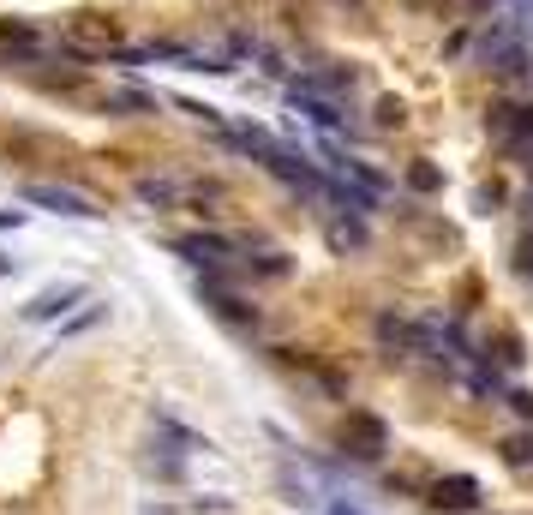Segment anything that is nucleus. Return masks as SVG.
Instances as JSON below:
<instances>
[{
    "mask_svg": "<svg viewBox=\"0 0 533 515\" xmlns=\"http://www.w3.org/2000/svg\"><path fill=\"white\" fill-rule=\"evenodd\" d=\"M324 246H330L336 258H360V252H372V228H366V216H354V210L324 216Z\"/></svg>",
    "mask_w": 533,
    "mask_h": 515,
    "instance_id": "10",
    "label": "nucleus"
},
{
    "mask_svg": "<svg viewBox=\"0 0 533 515\" xmlns=\"http://www.w3.org/2000/svg\"><path fill=\"white\" fill-rule=\"evenodd\" d=\"M504 138H528L533 144V102H516V108H510V132H504Z\"/></svg>",
    "mask_w": 533,
    "mask_h": 515,
    "instance_id": "31",
    "label": "nucleus"
},
{
    "mask_svg": "<svg viewBox=\"0 0 533 515\" xmlns=\"http://www.w3.org/2000/svg\"><path fill=\"white\" fill-rule=\"evenodd\" d=\"M222 204H228V180H216V174H192V180H180V210L222 216Z\"/></svg>",
    "mask_w": 533,
    "mask_h": 515,
    "instance_id": "14",
    "label": "nucleus"
},
{
    "mask_svg": "<svg viewBox=\"0 0 533 515\" xmlns=\"http://www.w3.org/2000/svg\"><path fill=\"white\" fill-rule=\"evenodd\" d=\"M96 108H102V114H156V108H162V96H156V90H138V84H126V90H108V96H96Z\"/></svg>",
    "mask_w": 533,
    "mask_h": 515,
    "instance_id": "16",
    "label": "nucleus"
},
{
    "mask_svg": "<svg viewBox=\"0 0 533 515\" xmlns=\"http://www.w3.org/2000/svg\"><path fill=\"white\" fill-rule=\"evenodd\" d=\"M120 48V24L108 12H66L60 18V54L66 60H108Z\"/></svg>",
    "mask_w": 533,
    "mask_h": 515,
    "instance_id": "4",
    "label": "nucleus"
},
{
    "mask_svg": "<svg viewBox=\"0 0 533 515\" xmlns=\"http://www.w3.org/2000/svg\"><path fill=\"white\" fill-rule=\"evenodd\" d=\"M324 515H366V510H354V504H330Z\"/></svg>",
    "mask_w": 533,
    "mask_h": 515,
    "instance_id": "37",
    "label": "nucleus"
},
{
    "mask_svg": "<svg viewBox=\"0 0 533 515\" xmlns=\"http://www.w3.org/2000/svg\"><path fill=\"white\" fill-rule=\"evenodd\" d=\"M504 12H510V24H516V36H522V42H533V0H510Z\"/></svg>",
    "mask_w": 533,
    "mask_h": 515,
    "instance_id": "30",
    "label": "nucleus"
},
{
    "mask_svg": "<svg viewBox=\"0 0 533 515\" xmlns=\"http://www.w3.org/2000/svg\"><path fill=\"white\" fill-rule=\"evenodd\" d=\"M372 342L384 354H408V360H444V342H438V318H402L396 306H384L372 318Z\"/></svg>",
    "mask_w": 533,
    "mask_h": 515,
    "instance_id": "1",
    "label": "nucleus"
},
{
    "mask_svg": "<svg viewBox=\"0 0 533 515\" xmlns=\"http://www.w3.org/2000/svg\"><path fill=\"white\" fill-rule=\"evenodd\" d=\"M288 108H294V114H306V120H312V126H324V132L348 126V108H342L336 96H318V90H306V84H288Z\"/></svg>",
    "mask_w": 533,
    "mask_h": 515,
    "instance_id": "12",
    "label": "nucleus"
},
{
    "mask_svg": "<svg viewBox=\"0 0 533 515\" xmlns=\"http://www.w3.org/2000/svg\"><path fill=\"white\" fill-rule=\"evenodd\" d=\"M468 48H474V30H468V24H462V30H456V36H450V42H444V60H456V54H468Z\"/></svg>",
    "mask_w": 533,
    "mask_h": 515,
    "instance_id": "33",
    "label": "nucleus"
},
{
    "mask_svg": "<svg viewBox=\"0 0 533 515\" xmlns=\"http://www.w3.org/2000/svg\"><path fill=\"white\" fill-rule=\"evenodd\" d=\"M168 252L174 258H186L192 270H222V276H234V234H216V228H198V234H174L168 240Z\"/></svg>",
    "mask_w": 533,
    "mask_h": 515,
    "instance_id": "5",
    "label": "nucleus"
},
{
    "mask_svg": "<svg viewBox=\"0 0 533 515\" xmlns=\"http://www.w3.org/2000/svg\"><path fill=\"white\" fill-rule=\"evenodd\" d=\"M528 228H533V192H528Z\"/></svg>",
    "mask_w": 533,
    "mask_h": 515,
    "instance_id": "40",
    "label": "nucleus"
},
{
    "mask_svg": "<svg viewBox=\"0 0 533 515\" xmlns=\"http://www.w3.org/2000/svg\"><path fill=\"white\" fill-rule=\"evenodd\" d=\"M498 402H504V408H516V414H522V426H533V390H528V384H510Z\"/></svg>",
    "mask_w": 533,
    "mask_h": 515,
    "instance_id": "29",
    "label": "nucleus"
},
{
    "mask_svg": "<svg viewBox=\"0 0 533 515\" xmlns=\"http://www.w3.org/2000/svg\"><path fill=\"white\" fill-rule=\"evenodd\" d=\"M198 306L222 324V330H234V336H258L264 330V312L234 288V276H222V270H198Z\"/></svg>",
    "mask_w": 533,
    "mask_h": 515,
    "instance_id": "2",
    "label": "nucleus"
},
{
    "mask_svg": "<svg viewBox=\"0 0 533 515\" xmlns=\"http://www.w3.org/2000/svg\"><path fill=\"white\" fill-rule=\"evenodd\" d=\"M408 6H444V0H408Z\"/></svg>",
    "mask_w": 533,
    "mask_h": 515,
    "instance_id": "39",
    "label": "nucleus"
},
{
    "mask_svg": "<svg viewBox=\"0 0 533 515\" xmlns=\"http://www.w3.org/2000/svg\"><path fill=\"white\" fill-rule=\"evenodd\" d=\"M504 204H510V192H504V180H486V186L474 192V210H480V216H498Z\"/></svg>",
    "mask_w": 533,
    "mask_h": 515,
    "instance_id": "27",
    "label": "nucleus"
},
{
    "mask_svg": "<svg viewBox=\"0 0 533 515\" xmlns=\"http://www.w3.org/2000/svg\"><path fill=\"white\" fill-rule=\"evenodd\" d=\"M480 72H486L498 90H528L533 84V42H504L498 54L480 60Z\"/></svg>",
    "mask_w": 533,
    "mask_h": 515,
    "instance_id": "9",
    "label": "nucleus"
},
{
    "mask_svg": "<svg viewBox=\"0 0 533 515\" xmlns=\"http://www.w3.org/2000/svg\"><path fill=\"white\" fill-rule=\"evenodd\" d=\"M390 444H396V432H390V420L384 414H372V408H348L342 414V426H336V456L342 462H384L390 456Z\"/></svg>",
    "mask_w": 533,
    "mask_h": 515,
    "instance_id": "3",
    "label": "nucleus"
},
{
    "mask_svg": "<svg viewBox=\"0 0 533 515\" xmlns=\"http://www.w3.org/2000/svg\"><path fill=\"white\" fill-rule=\"evenodd\" d=\"M252 60H258V72H264V78H288V60H282L270 42H258V48H252Z\"/></svg>",
    "mask_w": 533,
    "mask_h": 515,
    "instance_id": "28",
    "label": "nucleus"
},
{
    "mask_svg": "<svg viewBox=\"0 0 533 515\" xmlns=\"http://www.w3.org/2000/svg\"><path fill=\"white\" fill-rule=\"evenodd\" d=\"M12 270H18V258H6V252H0V276H12Z\"/></svg>",
    "mask_w": 533,
    "mask_h": 515,
    "instance_id": "38",
    "label": "nucleus"
},
{
    "mask_svg": "<svg viewBox=\"0 0 533 515\" xmlns=\"http://www.w3.org/2000/svg\"><path fill=\"white\" fill-rule=\"evenodd\" d=\"M426 504L438 515H474V510H486V486L474 474H438L426 486Z\"/></svg>",
    "mask_w": 533,
    "mask_h": 515,
    "instance_id": "8",
    "label": "nucleus"
},
{
    "mask_svg": "<svg viewBox=\"0 0 533 515\" xmlns=\"http://www.w3.org/2000/svg\"><path fill=\"white\" fill-rule=\"evenodd\" d=\"M306 384H312L324 402H348V378H342L336 366H324V360H312V366H306Z\"/></svg>",
    "mask_w": 533,
    "mask_h": 515,
    "instance_id": "25",
    "label": "nucleus"
},
{
    "mask_svg": "<svg viewBox=\"0 0 533 515\" xmlns=\"http://www.w3.org/2000/svg\"><path fill=\"white\" fill-rule=\"evenodd\" d=\"M462 6H474V12H504L510 0H462Z\"/></svg>",
    "mask_w": 533,
    "mask_h": 515,
    "instance_id": "34",
    "label": "nucleus"
},
{
    "mask_svg": "<svg viewBox=\"0 0 533 515\" xmlns=\"http://www.w3.org/2000/svg\"><path fill=\"white\" fill-rule=\"evenodd\" d=\"M492 450H498V462H504L510 474H533V426H522V432H504Z\"/></svg>",
    "mask_w": 533,
    "mask_h": 515,
    "instance_id": "19",
    "label": "nucleus"
},
{
    "mask_svg": "<svg viewBox=\"0 0 533 515\" xmlns=\"http://www.w3.org/2000/svg\"><path fill=\"white\" fill-rule=\"evenodd\" d=\"M294 84H306V90H318V96H348L354 84H360V66H348V60H312V72L306 78H294Z\"/></svg>",
    "mask_w": 533,
    "mask_h": 515,
    "instance_id": "13",
    "label": "nucleus"
},
{
    "mask_svg": "<svg viewBox=\"0 0 533 515\" xmlns=\"http://www.w3.org/2000/svg\"><path fill=\"white\" fill-rule=\"evenodd\" d=\"M150 432H156V444H162V450H174V456H210V450H216L204 432H192V426H186V420H174L168 408H156V414H150Z\"/></svg>",
    "mask_w": 533,
    "mask_h": 515,
    "instance_id": "11",
    "label": "nucleus"
},
{
    "mask_svg": "<svg viewBox=\"0 0 533 515\" xmlns=\"http://www.w3.org/2000/svg\"><path fill=\"white\" fill-rule=\"evenodd\" d=\"M144 474H150V480H162V486H186V456H174V450L150 444V456H144Z\"/></svg>",
    "mask_w": 533,
    "mask_h": 515,
    "instance_id": "22",
    "label": "nucleus"
},
{
    "mask_svg": "<svg viewBox=\"0 0 533 515\" xmlns=\"http://www.w3.org/2000/svg\"><path fill=\"white\" fill-rule=\"evenodd\" d=\"M0 48H12L18 60H36V48H42L36 42V24L30 18H0Z\"/></svg>",
    "mask_w": 533,
    "mask_h": 515,
    "instance_id": "23",
    "label": "nucleus"
},
{
    "mask_svg": "<svg viewBox=\"0 0 533 515\" xmlns=\"http://www.w3.org/2000/svg\"><path fill=\"white\" fill-rule=\"evenodd\" d=\"M138 515H186V510H174V504H144Z\"/></svg>",
    "mask_w": 533,
    "mask_h": 515,
    "instance_id": "36",
    "label": "nucleus"
},
{
    "mask_svg": "<svg viewBox=\"0 0 533 515\" xmlns=\"http://www.w3.org/2000/svg\"><path fill=\"white\" fill-rule=\"evenodd\" d=\"M174 108H180L186 120H198V126H204L216 144L228 138V114H222V108H210V102H198V96H174Z\"/></svg>",
    "mask_w": 533,
    "mask_h": 515,
    "instance_id": "21",
    "label": "nucleus"
},
{
    "mask_svg": "<svg viewBox=\"0 0 533 515\" xmlns=\"http://www.w3.org/2000/svg\"><path fill=\"white\" fill-rule=\"evenodd\" d=\"M96 324H108V306H102V300H84V306H72V312L60 318V330H54V348H60V342H78V336H90Z\"/></svg>",
    "mask_w": 533,
    "mask_h": 515,
    "instance_id": "18",
    "label": "nucleus"
},
{
    "mask_svg": "<svg viewBox=\"0 0 533 515\" xmlns=\"http://www.w3.org/2000/svg\"><path fill=\"white\" fill-rule=\"evenodd\" d=\"M372 126H378V132H402V126H408V102H402L396 90H384V96L372 102Z\"/></svg>",
    "mask_w": 533,
    "mask_h": 515,
    "instance_id": "26",
    "label": "nucleus"
},
{
    "mask_svg": "<svg viewBox=\"0 0 533 515\" xmlns=\"http://www.w3.org/2000/svg\"><path fill=\"white\" fill-rule=\"evenodd\" d=\"M0 228H24V210H0Z\"/></svg>",
    "mask_w": 533,
    "mask_h": 515,
    "instance_id": "35",
    "label": "nucleus"
},
{
    "mask_svg": "<svg viewBox=\"0 0 533 515\" xmlns=\"http://www.w3.org/2000/svg\"><path fill=\"white\" fill-rule=\"evenodd\" d=\"M402 186H408L414 198H438V192H444V168H438L432 156H414L408 174H402Z\"/></svg>",
    "mask_w": 533,
    "mask_h": 515,
    "instance_id": "20",
    "label": "nucleus"
},
{
    "mask_svg": "<svg viewBox=\"0 0 533 515\" xmlns=\"http://www.w3.org/2000/svg\"><path fill=\"white\" fill-rule=\"evenodd\" d=\"M90 300V282H48V288H36L30 300H24V324H60L72 306H84Z\"/></svg>",
    "mask_w": 533,
    "mask_h": 515,
    "instance_id": "7",
    "label": "nucleus"
},
{
    "mask_svg": "<svg viewBox=\"0 0 533 515\" xmlns=\"http://www.w3.org/2000/svg\"><path fill=\"white\" fill-rule=\"evenodd\" d=\"M24 204L54 210V216H72V222H102V216H108L90 192H78V186H54V180H30V186H24Z\"/></svg>",
    "mask_w": 533,
    "mask_h": 515,
    "instance_id": "6",
    "label": "nucleus"
},
{
    "mask_svg": "<svg viewBox=\"0 0 533 515\" xmlns=\"http://www.w3.org/2000/svg\"><path fill=\"white\" fill-rule=\"evenodd\" d=\"M132 198H138L144 210H180V180H168V174H144V180H132Z\"/></svg>",
    "mask_w": 533,
    "mask_h": 515,
    "instance_id": "17",
    "label": "nucleus"
},
{
    "mask_svg": "<svg viewBox=\"0 0 533 515\" xmlns=\"http://www.w3.org/2000/svg\"><path fill=\"white\" fill-rule=\"evenodd\" d=\"M498 372H522L528 366V342H522V330H498V354H486Z\"/></svg>",
    "mask_w": 533,
    "mask_h": 515,
    "instance_id": "24",
    "label": "nucleus"
},
{
    "mask_svg": "<svg viewBox=\"0 0 533 515\" xmlns=\"http://www.w3.org/2000/svg\"><path fill=\"white\" fill-rule=\"evenodd\" d=\"M474 515H480V510H474Z\"/></svg>",
    "mask_w": 533,
    "mask_h": 515,
    "instance_id": "41",
    "label": "nucleus"
},
{
    "mask_svg": "<svg viewBox=\"0 0 533 515\" xmlns=\"http://www.w3.org/2000/svg\"><path fill=\"white\" fill-rule=\"evenodd\" d=\"M240 270H246L252 282H288V276H294V258L258 240V246H246V258H240Z\"/></svg>",
    "mask_w": 533,
    "mask_h": 515,
    "instance_id": "15",
    "label": "nucleus"
},
{
    "mask_svg": "<svg viewBox=\"0 0 533 515\" xmlns=\"http://www.w3.org/2000/svg\"><path fill=\"white\" fill-rule=\"evenodd\" d=\"M186 515H240V510H234V504H222V498H192Z\"/></svg>",
    "mask_w": 533,
    "mask_h": 515,
    "instance_id": "32",
    "label": "nucleus"
}]
</instances>
